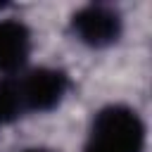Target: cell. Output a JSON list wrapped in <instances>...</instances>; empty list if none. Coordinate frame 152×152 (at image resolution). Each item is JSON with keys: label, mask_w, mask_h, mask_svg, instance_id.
Returning a JSON list of instances; mask_svg holds the SVG:
<instances>
[{"label": "cell", "mask_w": 152, "mask_h": 152, "mask_svg": "<svg viewBox=\"0 0 152 152\" xmlns=\"http://www.w3.org/2000/svg\"><path fill=\"white\" fill-rule=\"evenodd\" d=\"M24 152H55V150H50V147H28Z\"/></svg>", "instance_id": "cell-6"}, {"label": "cell", "mask_w": 152, "mask_h": 152, "mask_svg": "<svg viewBox=\"0 0 152 152\" xmlns=\"http://www.w3.org/2000/svg\"><path fill=\"white\" fill-rule=\"evenodd\" d=\"M24 114L26 112H24L17 76H0V128L19 121Z\"/></svg>", "instance_id": "cell-5"}, {"label": "cell", "mask_w": 152, "mask_h": 152, "mask_svg": "<svg viewBox=\"0 0 152 152\" xmlns=\"http://www.w3.org/2000/svg\"><path fill=\"white\" fill-rule=\"evenodd\" d=\"M147 131L135 107L109 102L93 114L83 152H145Z\"/></svg>", "instance_id": "cell-1"}, {"label": "cell", "mask_w": 152, "mask_h": 152, "mask_svg": "<svg viewBox=\"0 0 152 152\" xmlns=\"http://www.w3.org/2000/svg\"><path fill=\"white\" fill-rule=\"evenodd\" d=\"M69 28L74 33V38L90 48V50H104L112 48L121 40L124 36V17L116 7L112 5H83L78 7L71 19H69Z\"/></svg>", "instance_id": "cell-2"}, {"label": "cell", "mask_w": 152, "mask_h": 152, "mask_svg": "<svg viewBox=\"0 0 152 152\" xmlns=\"http://www.w3.org/2000/svg\"><path fill=\"white\" fill-rule=\"evenodd\" d=\"M26 114L55 112L69 93V74L57 66H33L17 76Z\"/></svg>", "instance_id": "cell-3"}, {"label": "cell", "mask_w": 152, "mask_h": 152, "mask_svg": "<svg viewBox=\"0 0 152 152\" xmlns=\"http://www.w3.org/2000/svg\"><path fill=\"white\" fill-rule=\"evenodd\" d=\"M33 50L31 28L14 17L0 19V76H19L26 71Z\"/></svg>", "instance_id": "cell-4"}]
</instances>
